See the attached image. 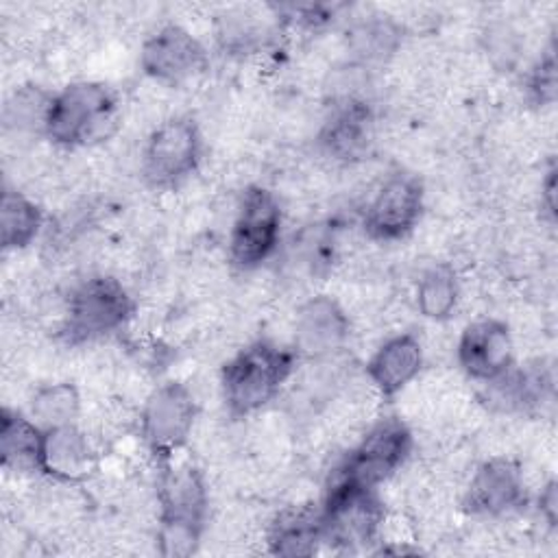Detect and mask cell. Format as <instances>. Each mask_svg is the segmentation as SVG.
Segmentation results:
<instances>
[{
  "mask_svg": "<svg viewBox=\"0 0 558 558\" xmlns=\"http://www.w3.org/2000/svg\"><path fill=\"white\" fill-rule=\"evenodd\" d=\"M523 501V477L519 466L508 458L486 460L471 477L464 506L473 514L497 517Z\"/></svg>",
  "mask_w": 558,
  "mask_h": 558,
  "instance_id": "cell-13",
  "label": "cell"
},
{
  "mask_svg": "<svg viewBox=\"0 0 558 558\" xmlns=\"http://www.w3.org/2000/svg\"><path fill=\"white\" fill-rule=\"evenodd\" d=\"M554 190H556V172L549 170L547 172V179H545V185H543V196H545V205H547V211L549 216L556 214V205H554Z\"/></svg>",
  "mask_w": 558,
  "mask_h": 558,
  "instance_id": "cell-27",
  "label": "cell"
},
{
  "mask_svg": "<svg viewBox=\"0 0 558 558\" xmlns=\"http://www.w3.org/2000/svg\"><path fill=\"white\" fill-rule=\"evenodd\" d=\"M368 109L360 102H349L327 126V146L338 157H355L368 137Z\"/></svg>",
  "mask_w": 558,
  "mask_h": 558,
  "instance_id": "cell-22",
  "label": "cell"
},
{
  "mask_svg": "<svg viewBox=\"0 0 558 558\" xmlns=\"http://www.w3.org/2000/svg\"><path fill=\"white\" fill-rule=\"evenodd\" d=\"M94 456L87 438L74 425L44 429L39 471L59 482H81L89 475Z\"/></svg>",
  "mask_w": 558,
  "mask_h": 558,
  "instance_id": "cell-15",
  "label": "cell"
},
{
  "mask_svg": "<svg viewBox=\"0 0 558 558\" xmlns=\"http://www.w3.org/2000/svg\"><path fill=\"white\" fill-rule=\"evenodd\" d=\"M140 61L148 76L179 83L205 65V50L190 31L166 24L144 41Z\"/></svg>",
  "mask_w": 558,
  "mask_h": 558,
  "instance_id": "cell-11",
  "label": "cell"
},
{
  "mask_svg": "<svg viewBox=\"0 0 558 558\" xmlns=\"http://www.w3.org/2000/svg\"><path fill=\"white\" fill-rule=\"evenodd\" d=\"M279 227L281 209L275 196L264 187H248L229 238L231 262L242 268L264 262L277 246Z\"/></svg>",
  "mask_w": 558,
  "mask_h": 558,
  "instance_id": "cell-6",
  "label": "cell"
},
{
  "mask_svg": "<svg viewBox=\"0 0 558 558\" xmlns=\"http://www.w3.org/2000/svg\"><path fill=\"white\" fill-rule=\"evenodd\" d=\"M323 538L336 545L353 547L373 543L384 523V506L373 486L340 477L329 488L327 501L320 510Z\"/></svg>",
  "mask_w": 558,
  "mask_h": 558,
  "instance_id": "cell-4",
  "label": "cell"
},
{
  "mask_svg": "<svg viewBox=\"0 0 558 558\" xmlns=\"http://www.w3.org/2000/svg\"><path fill=\"white\" fill-rule=\"evenodd\" d=\"M78 414V392L72 384H50L35 392L31 401V418L41 429L74 425Z\"/></svg>",
  "mask_w": 558,
  "mask_h": 558,
  "instance_id": "cell-20",
  "label": "cell"
},
{
  "mask_svg": "<svg viewBox=\"0 0 558 558\" xmlns=\"http://www.w3.org/2000/svg\"><path fill=\"white\" fill-rule=\"evenodd\" d=\"M423 185L412 174H392L366 207L364 229L375 240H399L416 225Z\"/></svg>",
  "mask_w": 558,
  "mask_h": 558,
  "instance_id": "cell-10",
  "label": "cell"
},
{
  "mask_svg": "<svg viewBox=\"0 0 558 558\" xmlns=\"http://www.w3.org/2000/svg\"><path fill=\"white\" fill-rule=\"evenodd\" d=\"M347 336L349 318L329 296L310 299L296 314L294 347L310 357H320L336 351Z\"/></svg>",
  "mask_w": 558,
  "mask_h": 558,
  "instance_id": "cell-14",
  "label": "cell"
},
{
  "mask_svg": "<svg viewBox=\"0 0 558 558\" xmlns=\"http://www.w3.org/2000/svg\"><path fill=\"white\" fill-rule=\"evenodd\" d=\"M133 314V301L113 277H92L70 296L65 336L72 342L92 340L122 327Z\"/></svg>",
  "mask_w": 558,
  "mask_h": 558,
  "instance_id": "cell-5",
  "label": "cell"
},
{
  "mask_svg": "<svg viewBox=\"0 0 558 558\" xmlns=\"http://www.w3.org/2000/svg\"><path fill=\"white\" fill-rule=\"evenodd\" d=\"M196 418V403L192 392L183 384H163L146 401L142 412V436L157 456V460H168L177 449H181Z\"/></svg>",
  "mask_w": 558,
  "mask_h": 558,
  "instance_id": "cell-7",
  "label": "cell"
},
{
  "mask_svg": "<svg viewBox=\"0 0 558 558\" xmlns=\"http://www.w3.org/2000/svg\"><path fill=\"white\" fill-rule=\"evenodd\" d=\"M423 366V349L410 333L384 342L366 364L368 379L384 395L392 397L405 388Z\"/></svg>",
  "mask_w": 558,
  "mask_h": 558,
  "instance_id": "cell-16",
  "label": "cell"
},
{
  "mask_svg": "<svg viewBox=\"0 0 558 558\" xmlns=\"http://www.w3.org/2000/svg\"><path fill=\"white\" fill-rule=\"evenodd\" d=\"M159 504L161 554L190 556L198 545L207 512V493L201 473L194 466L168 469L161 477Z\"/></svg>",
  "mask_w": 558,
  "mask_h": 558,
  "instance_id": "cell-3",
  "label": "cell"
},
{
  "mask_svg": "<svg viewBox=\"0 0 558 558\" xmlns=\"http://www.w3.org/2000/svg\"><path fill=\"white\" fill-rule=\"evenodd\" d=\"M41 438L44 429L33 418L9 408L2 410L0 453L4 466H35L39 471Z\"/></svg>",
  "mask_w": 558,
  "mask_h": 558,
  "instance_id": "cell-18",
  "label": "cell"
},
{
  "mask_svg": "<svg viewBox=\"0 0 558 558\" xmlns=\"http://www.w3.org/2000/svg\"><path fill=\"white\" fill-rule=\"evenodd\" d=\"M410 447V429L399 418L388 416L368 429L338 475L375 488L403 464Z\"/></svg>",
  "mask_w": 558,
  "mask_h": 558,
  "instance_id": "cell-9",
  "label": "cell"
},
{
  "mask_svg": "<svg viewBox=\"0 0 558 558\" xmlns=\"http://www.w3.org/2000/svg\"><path fill=\"white\" fill-rule=\"evenodd\" d=\"M458 362L466 375L482 381H497L512 362V338L499 320L471 323L458 342Z\"/></svg>",
  "mask_w": 558,
  "mask_h": 558,
  "instance_id": "cell-12",
  "label": "cell"
},
{
  "mask_svg": "<svg viewBox=\"0 0 558 558\" xmlns=\"http://www.w3.org/2000/svg\"><path fill=\"white\" fill-rule=\"evenodd\" d=\"M538 506H541V512L545 514L547 523L549 525H556V514H558V495H556V482H549L541 497H538Z\"/></svg>",
  "mask_w": 558,
  "mask_h": 558,
  "instance_id": "cell-26",
  "label": "cell"
},
{
  "mask_svg": "<svg viewBox=\"0 0 558 558\" xmlns=\"http://www.w3.org/2000/svg\"><path fill=\"white\" fill-rule=\"evenodd\" d=\"M198 157L201 137L196 124L187 118H172L150 133L142 172L150 185H172L196 168Z\"/></svg>",
  "mask_w": 558,
  "mask_h": 558,
  "instance_id": "cell-8",
  "label": "cell"
},
{
  "mask_svg": "<svg viewBox=\"0 0 558 558\" xmlns=\"http://www.w3.org/2000/svg\"><path fill=\"white\" fill-rule=\"evenodd\" d=\"M118 129L113 94L100 83H72L52 96L46 135L63 146H87L111 137Z\"/></svg>",
  "mask_w": 558,
  "mask_h": 558,
  "instance_id": "cell-1",
  "label": "cell"
},
{
  "mask_svg": "<svg viewBox=\"0 0 558 558\" xmlns=\"http://www.w3.org/2000/svg\"><path fill=\"white\" fill-rule=\"evenodd\" d=\"M52 96L37 87H22L4 107V122L17 131H37L46 133V120L50 111Z\"/></svg>",
  "mask_w": 558,
  "mask_h": 558,
  "instance_id": "cell-23",
  "label": "cell"
},
{
  "mask_svg": "<svg viewBox=\"0 0 558 558\" xmlns=\"http://www.w3.org/2000/svg\"><path fill=\"white\" fill-rule=\"evenodd\" d=\"M458 301V281L453 270L447 266H436L427 270L416 288V307L423 316L442 320L447 318Z\"/></svg>",
  "mask_w": 558,
  "mask_h": 558,
  "instance_id": "cell-21",
  "label": "cell"
},
{
  "mask_svg": "<svg viewBox=\"0 0 558 558\" xmlns=\"http://www.w3.org/2000/svg\"><path fill=\"white\" fill-rule=\"evenodd\" d=\"M294 353L259 340L233 355L222 368V392L233 414H251L266 405L290 377Z\"/></svg>",
  "mask_w": 558,
  "mask_h": 558,
  "instance_id": "cell-2",
  "label": "cell"
},
{
  "mask_svg": "<svg viewBox=\"0 0 558 558\" xmlns=\"http://www.w3.org/2000/svg\"><path fill=\"white\" fill-rule=\"evenodd\" d=\"M41 225L39 207L20 192L7 190L0 203V238L4 248H22L31 244Z\"/></svg>",
  "mask_w": 558,
  "mask_h": 558,
  "instance_id": "cell-19",
  "label": "cell"
},
{
  "mask_svg": "<svg viewBox=\"0 0 558 558\" xmlns=\"http://www.w3.org/2000/svg\"><path fill=\"white\" fill-rule=\"evenodd\" d=\"M355 39L360 44V50H364L366 54H381L384 50H390L395 46L397 33L390 22H371L357 31Z\"/></svg>",
  "mask_w": 558,
  "mask_h": 558,
  "instance_id": "cell-24",
  "label": "cell"
},
{
  "mask_svg": "<svg viewBox=\"0 0 558 558\" xmlns=\"http://www.w3.org/2000/svg\"><path fill=\"white\" fill-rule=\"evenodd\" d=\"M530 92L538 102H551L556 96V63L554 54L549 52L545 59H541L538 68L534 70L530 78Z\"/></svg>",
  "mask_w": 558,
  "mask_h": 558,
  "instance_id": "cell-25",
  "label": "cell"
},
{
  "mask_svg": "<svg viewBox=\"0 0 558 558\" xmlns=\"http://www.w3.org/2000/svg\"><path fill=\"white\" fill-rule=\"evenodd\" d=\"M323 541L320 510L296 506L283 510L268 530V547L279 556H310Z\"/></svg>",
  "mask_w": 558,
  "mask_h": 558,
  "instance_id": "cell-17",
  "label": "cell"
}]
</instances>
